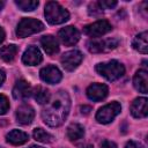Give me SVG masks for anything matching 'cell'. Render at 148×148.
I'll list each match as a JSON object with an SVG mask.
<instances>
[{"label":"cell","mask_w":148,"mask_h":148,"mask_svg":"<svg viewBox=\"0 0 148 148\" xmlns=\"http://www.w3.org/2000/svg\"><path fill=\"white\" fill-rule=\"evenodd\" d=\"M71 108V98L66 91H58L52 97H50L44 110L42 111V117L45 124L52 127H57L64 123Z\"/></svg>","instance_id":"1"},{"label":"cell","mask_w":148,"mask_h":148,"mask_svg":"<svg viewBox=\"0 0 148 148\" xmlns=\"http://www.w3.org/2000/svg\"><path fill=\"white\" fill-rule=\"evenodd\" d=\"M96 72L104 76L109 81H114L124 75L125 67L117 60H110L108 62H101L96 66Z\"/></svg>","instance_id":"2"},{"label":"cell","mask_w":148,"mask_h":148,"mask_svg":"<svg viewBox=\"0 0 148 148\" xmlns=\"http://www.w3.org/2000/svg\"><path fill=\"white\" fill-rule=\"evenodd\" d=\"M45 17L51 24H60L68 20L69 13L56 1H49L45 6Z\"/></svg>","instance_id":"3"},{"label":"cell","mask_w":148,"mask_h":148,"mask_svg":"<svg viewBox=\"0 0 148 148\" xmlns=\"http://www.w3.org/2000/svg\"><path fill=\"white\" fill-rule=\"evenodd\" d=\"M43 29H44V24L39 20L32 18V17H24L17 24L16 35L21 38H24V37H28L32 34L39 32Z\"/></svg>","instance_id":"4"},{"label":"cell","mask_w":148,"mask_h":148,"mask_svg":"<svg viewBox=\"0 0 148 148\" xmlns=\"http://www.w3.org/2000/svg\"><path fill=\"white\" fill-rule=\"evenodd\" d=\"M120 110H121V106L118 102H111L102 106L97 111L96 119L101 124H109L114 119V117L120 112Z\"/></svg>","instance_id":"5"},{"label":"cell","mask_w":148,"mask_h":148,"mask_svg":"<svg viewBox=\"0 0 148 148\" xmlns=\"http://www.w3.org/2000/svg\"><path fill=\"white\" fill-rule=\"evenodd\" d=\"M111 29H112V27L106 20H99V21H96L91 24L86 25L83 28V31L86 35H88L90 37L98 38L101 36L108 34L109 31H111Z\"/></svg>","instance_id":"6"},{"label":"cell","mask_w":148,"mask_h":148,"mask_svg":"<svg viewBox=\"0 0 148 148\" xmlns=\"http://www.w3.org/2000/svg\"><path fill=\"white\" fill-rule=\"evenodd\" d=\"M118 45V39L108 38V39H94L88 42V50L91 53H99L114 49Z\"/></svg>","instance_id":"7"},{"label":"cell","mask_w":148,"mask_h":148,"mask_svg":"<svg viewBox=\"0 0 148 148\" xmlns=\"http://www.w3.org/2000/svg\"><path fill=\"white\" fill-rule=\"evenodd\" d=\"M83 56L77 50H72L62 54L61 57V64L66 71H74L82 61Z\"/></svg>","instance_id":"8"},{"label":"cell","mask_w":148,"mask_h":148,"mask_svg":"<svg viewBox=\"0 0 148 148\" xmlns=\"http://www.w3.org/2000/svg\"><path fill=\"white\" fill-rule=\"evenodd\" d=\"M58 37L60 38V40L64 45L71 46V45H74L75 43H77V40L80 39V32L75 27L68 25V27H65L59 30Z\"/></svg>","instance_id":"9"},{"label":"cell","mask_w":148,"mask_h":148,"mask_svg":"<svg viewBox=\"0 0 148 148\" xmlns=\"http://www.w3.org/2000/svg\"><path fill=\"white\" fill-rule=\"evenodd\" d=\"M39 75H40V79L46 82V83H50V84H54V83H58L60 80H61V72L58 69V67L53 66V65H49L46 67H43L39 72Z\"/></svg>","instance_id":"10"},{"label":"cell","mask_w":148,"mask_h":148,"mask_svg":"<svg viewBox=\"0 0 148 148\" xmlns=\"http://www.w3.org/2000/svg\"><path fill=\"white\" fill-rule=\"evenodd\" d=\"M108 92H109L108 86L103 83H92L87 88V96L89 99L94 102L102 101L103 98L106 97Z\"/></svg>","instance_id":"11"},{"label":"cell","mask_w":148,"mask_h":148,"mask_svg":"<svg viewBox=\"0 0 148 148\" xmlns=\"http://www.w3.org/2000/svg\"><path fill=\"white\" fill-rule=\"evenodd\" d=\"M35 111L28 104H22L16 109V119L17 123L22 125H28L34 120Z\"/></svg>","instance_id":"12"},{"label":"cell","mask_w":148,"mask_h":148,"mask_svg":"<svg viewBox=\"0 0 148 148\" xmlns=\"http://www.w3.org/2000/svg\"><path fill=\"white\" fill-rule=\"evenodd\" d=\"M42 53L37 46H29L22 56V61L29 66L38 65L42 61Z\"/></svg>","instance_id":"13"},{"label":"cell","mask_w":148,"mask_h":148,"mask_svg":"<svg viewBox=\"0 0 148 148\" xmlns=\"http://www.w3.org/2000/svg\"><path fill=\"white\" fill-rule=\"evenodd\" d=\"M131 113L135 118H145L148 114L147 98L146 97L135 98L131 105Z\"/></svg>","instance_id":"14"},{"label":"cell","mask_w":148,"mask_h":148,"mask_svg":"<svg viewBox=\"0 0 148 148\" xmlns=\"http://www.w3.org/2000/svg\"><path fill=\"white\" fill-rule=\"evenodd\" d=\"M133 84L134 88L142 92V94H147L148 91V73L146 69H139L133 79Z\"/></svg>","instance_id":"15"},{"label":"cell","mask_w":148,"mask_h":148,"mask_svg":"<svg viewBox=\"0 0 148 148\" xmlns=\"http://www.w3.org/2000/svg\"><path fill=\"white\" fill-rule=\"evenodd\" d=\"M31 87L25 80H18L13 89V96L16 99H25L31 95Z\"/></svg>","instance_id":"16"},{"label":"cell","mask_w":148,"mask_h":148,"mask_svg":"<svg viewBox=\"0 0 148 148\" xmlns=\"http://www.w3.org/2000/svg\"><path fill=\"white\" fill-rule=\"evenodd\" d=\"M40 44L44 49V51L52 56V54H56L58 51H59V45H58V40L56 39V37L51 36V35H46V36H43L40 38Z\"/></svg>","instance_id":"17"},{"label":"cell","mask_w":148,"mask_h":148,"mask_svg":"<svg viewBox=\"0 0 148 148\" xmlns=\"http://www.w3.org/2000/svg\"><path fill=\"white\" fill-rule=\"evenodd\" d=\"M6 139L9 143L12 145H15V146H18V145H23L28 141L29 136L25 132L23 131H20V130H13L10 131L7 135H6Z\"/></svg>","instance_id":"18"},{"label":"cell","mask_w":148,"mask_h":148,"mask_svg":"<svg viewBox=\"0 0 148 148\" xmlns=\"http://www.w3.org/2000/svg\"><path fill=\"white\" fill-rule=\"evenodd\" d=\"M147 37H148L147 31H143V32H141V34L136 35V36H135V38L133 39V43H132L133 47H134L136 51H139L140 53H143V54H146V53H147V51H148Z\"/></svg>","instance_id":"19"},{"label":"cell","mask_w":148,"mask_h":148,"mask_svg":"<svg viewBox=\"0 0 148 148\" xmlns=\"http://www.w3.org/2000/svg\"><path fill=\"white\" fill-rule=\"evenodd\" d=\"M84 135V128L82 125L77 124V123H73L67 127V136L69 138V140L74 141V140H79Z\"/></svg>","instance_id":"20"},{"label":"cell","mask_w":148,"mask_h":148,"mask_svg":"<svg viewBox=\"0 0 148 148\" xmlns=\"http://www.w3.org/2000/svg\"><path fill=\"white\" fill-rule=\"evenodd\" d=\"M16 53H17V46L14 45V44H9V45H6V46H2L1 50H0V57L7 62L12 61L15 58Z\"/></svg>","instance_id":"21"},{"label":"cell","mask_w":148,"mask_h":148,"mask_svg":"<svg viewBox=\"0 0 148 148\" xmlns=\"http://www.w3.org/2000/svg\"><path fill=\"white\" fill-rule=\"evenodd\" d=\"M34 97L39 104H46L51 96H50V92L46 88H44L42 86H38L34 90Z\"/></svg>","instance_id":"22"},{"label":"cell","mask_w":148,"mask_h":148,"mask_svg":"<svg viewBox=\"0 0 148 148\" xmlns=\"http://www.w3.org/2000/svg\"><path fill=\"white\" fill-rule=\"evenodd\" d=\"M32 135H34L35 140H37L39 142H43V143H50L54 139V136L52 134H50L49 132L44 131L43 128H35Z\"/></svg>","instance_id":"23"},{"label":"cell","mask_w":148,"mask_h":148,"mask_svg":"<svg viewBox=\"0 0 148 148\" xmlns=\"http://www.w3.org/2000/svg\"><path fill=\"white\" fill-rule=\"evenodd\" d=\"M15 3L20 9L24 12H31L35 8H37L39 5V2L36 0H16Z\"/></svg>","instance_id":"24"},{"label":"cell","mask_w":148,"mask_h":148,"mask_svg":"<svg viewBox=\"0 0 148 148\" xmlns=\"http://www.w3.org/2000/svg\"><path fill=\"white\" fill-rule=\"evenodd\" d=\"M9 109V101L5 95H0V114H5Z\"/></svg>","instance_id":"25"},{"label":"cell","mask_w":148,"mask_h":148,"mask_svg":"<svg viewBox=\"0 0 148 148\" xmlns=\"http://www.w3.org/2000/svg\"><path fill=\"white\" fill-rule=\"evenodd\" d=\"M98 5H99V7L103 9H111V8H113V7H116L117 6V1H114V0H101V1H98Z\"/></svg>","instance_id":"26"},{"label":"cell","mask_w":148,"mask_h":148,"mask_svg":"<svg viewBox=\"0 0 148 148\" xmlns=\"http://www.w3.org/2000/svg\"><path fill=\"white\" fill-rule=\"evenodd\" d=\"M101 148H117V145L112 141H109V140H105L101 143Z\"/></svg>","instance_id":"27"},{"label":"cell","mask_w":148,"mask_h":148,"mask_svg":"<svg viewBox=\"0 0 148 148\" xmlns=\"http://www.w3.org/2000/svg\"><path fill=\"white\" fill-rule=\"evenodd\" d=\"M125 148H143V146L141 145V143H139V142H136V141H128L127 143H126V146H125Z\"/></svg>","instance_id":"28"},{"label":"cell","mask_w":148,"mask_h":148,"mask_svg":"<svg viewBox=\"0 0 148 148\" xmlns=\"http://www.w3.org/2000/svg\"><path fill=\"white\" fill-rule=\"evenodd\" d=\"M81 110H82V111H81L82 113L87 114V113H89V112L91 111V108H90V106H82V108H81Z\"/></svg>","instance_id":"29"},{"label":"cell","mask_w":148,"mask_h":148,"mask_svg":"<svg viewBox=\"0 0 148 148\" xmlns=\"http://www.w3.org/2000/svg\"><path fill=\"white\" fill-rule=\"evenodd\" d=\"M5 79H6V75H5V72L0 69V86H1L2 83H3V81H5Z\"/></svg>","instance_id":"30"},{"label":"cell","mask_w":148,"mask_h":148,"mask_svg":"<svg viewBox=\"0 0 148 148\" xmlns=\"http://www.w3.org/2000/svg\"><path fill=\"white\" fill-rule=\"evenodd\" d=\"M5 36H6V35H5V30H3V29L0 27V43H2V42H3Z\"/></svg>","instance_id":"31"},{"label":"cell","mask_w":148,"mask_h":148,"mask_svg":"<svg viewBox=\"0 0 148 148\" xmlns=\"http://www.w3.org/2000/svg\"><path fill=\"white\" fill-rule=\"evenodd\" d=\"M3 6H5V1H2V0H1V1H0V9H2V7H3Z\"/></svg>","instance_id":"32"},{"label":"cell","mask_w":148,"mask_h":148,"mask_svg":"<svg viewBox=\"0 0 148 148\" xmlns=\"http://www.w3.org/2000/svg\"><path fill=\"white\" fill-rule=\"evenodd\" d=\"M30 148H43V147H39V146H31Z\"/></svg>","instance_id":"33"},{"label":"cell","mask_w":148,"mask_h":148,"mask_svg":"<svg viewBox=\"0 0 148 148\" xmlns=\"http://www.w3.org/2000/svg\"><path fill=\"white\" fill-rule=\"evenodd\" d=\"M86 148H92V146H87Z\"/></svg>","instance_id":"34"},{"label":"cell","mask_w":148,"mask_h":148,"mask_svg":"<svg viewBox=\"0 0 148 148\" xmlns=\"http://www.w3.org/2000/svg\"><path fill=\"white\" fill-rule=\"evenodd\" d=\"M0 148H2V147H0Z\"/></svg>","instance_id":"35"}]
</instances>
